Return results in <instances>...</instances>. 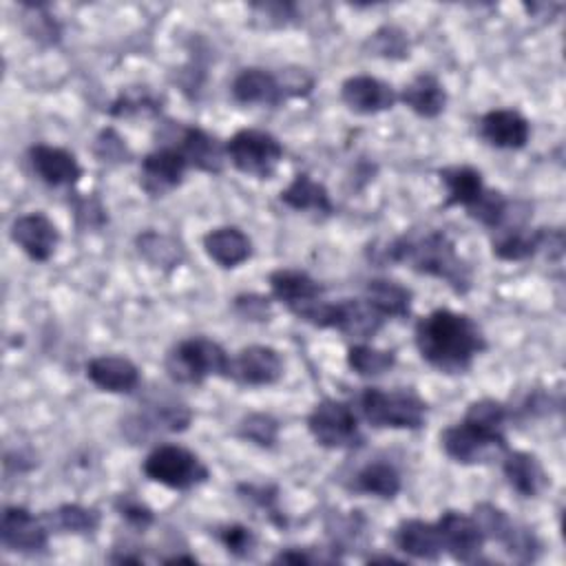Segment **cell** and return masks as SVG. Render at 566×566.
<instances>
[{"label": "cell", "mask_w": 566, "mask_h": 566, "mask_svg": "<svg viewBox=\"0 0 566 566\" xmlns=\"http://www.w3.org/2000/svg\"><path fill=\"white\" fill-rule=\"evenodd\" d=\"M347 367L363 378H378L394 369L396 365V352L394 349H380L371 343H352L347 347Z\"/></svg>", "instance_id": "cell-34"}, {"label": "cell", "mask_w": 566, "mask_h": 566, "mask_svg": "<svg viewBox=\"0 0 566 566\" xmlns=\"http://www.w3.org/2000/svg\"><path fill=\"white\" fill-rule=\"evenodd\" d=\"M413 343L420 358L440 374H467L473 360L489 349L478 321L449 307L420 316L413 325Z\"/></svg>", "instance_id": "cell-1"}, {"label": "cell", "mask_w": 566, "mask_h": 566, "mask_svg": "<svg viewBox=\"0 0 566 566\" xmlns=\"http://www.w3.org/2000/svg\"><path fill=\"white\" fill-rule=\"evenodd\" d=\"M46 528L51 533H66V535H91L99 528L102 513L95 506H84L77 502H66L55 509L40 513Z\"/></svg>", "instance_id": "cell-32"}, {"label": "cell", "mask_w": 566, "mask_h": 566, "mask_svg": "<svg viewBox=\"0 0 566 566\" xmlns=\"http://www.w3.org/2000/svg\"><path fill=\"white\" fill-rule=\"evenodd\" d=\"M252 18H259L265 27H287L298 20V9L292 2H252Z\"/></svg>", "instance_id": "cell-45"}, {"label": "cell", "mask_w": 566, "mask_h": 566, "mask_svg": "<svg viewBox=\"0 0 566 566\" xmlns=\"http://www.w3.org/2000/svg\"><path fill=\"white\" fill-rule=\"evenodd\" d=\"M20 7L24 11V31L29 33V38H33V40H38L40 44H46V46L60 42V38H62L60 22L46 9V4H42V2H22Z\"/></svg>", "instance_id": "cell-38"}, {"label": "cell", "mask_w": 566, "mask_h": 566, "mask_svg": "<svg viewBox=\"0 0 566 566\" xmlns=\"http://www.w3.org/2000/svg\"><path fill=\"white\" fill-rule=\"evenodd\" d=\"M91 150H93L95 159L106 166H119V164H128L133 159V150L128 148L126 139L113 126H106L95 135Z\"/></svg>", "instance_id": "cell-42"}, {"label": "cell", "mask_w": 566, "mask_h": 566, "mask_svg": "<svg viewBox=\"0 0 566 566\" xmlns=\"http://www.w3.org/2000/svg\"><path fill=\"white\" fill-rule=\"evenodd\" d=\"M440 449L449 460L462 467H473L502 458L509 442L506 433L489 431L462 418L460 422H453L440 431Z\"/></svg>", "instance_id": "cell-8"}, {"label": "cell", "mask_w": 566, "mask_h": 566, "mask_svg": "<svg viewBox=\"0 0 566 566\" xmlns=\"http://www.w3.org/2000/svg\"><path fill=\"white\" fill-rule=\"evenodd\" d=\"M394 546L402 555L420 562H438L444 553L436 522L420 517H407L398 522L394 528Z\"/></svg>", "instance_id": "cell-25"}, {"label": "cell", "mask_w": 566, "mask_h": 566, "mask_svg": "<svg viewBox=\"0 0 566 566\" xmlns=\"http://www.w3.org/2000/svg\"><path fill=\"white\" fill-rule=\"evenodd\" d=\"M214 539L223 546V551L237 559H245L254 553L256 548V533L241 524V522H230L221 524L214 528Z\"/></svg>", "instance_id": "cell-41"}, {"label": "cell", "mask_w": 566, "mask_h": 566, "mask_svg": "<svg viewBox=\"0 0 566 566\" xmlns=\"http://www.w3.org/2000/svg\"><path fill=\"white\" fill-rule=\"evenodd\" d=\"M268 285H270V296L281 305H285L290 314L325 296V287L312 274L298 268L272 270L268 274Z\"/></svg>", "instance_id": "cell-20"}, {"label": "cell", "mask_w": 566, "mask_h": 566, "mask_svg": "<svg viewBox=\"0 0 566 566\" xmlns=\"http://www.w3.org/2000/svg\"><path fill=\"white\" fill-rule=\"evenodd\" d=\"M369 305H374L387 321L389 318H409L411 316V303H413V292L394 281V279H385V276H376L369 279L365 283V296H363Z\"/></svg>", "instance_id": "cell-31"}, {"label": "cell", "mask_w": 566, "mask_h": 566, "mask_svg": "<svg viewBox=\"0 0 566 566\" xmlns=\"http://www.w3.org/2000/svg\"><path fill=\"white\" fill-rule=\"evenodd\" d=\"M347 489L378 500H394L402 491V475L389 460H369L352 475Z\"/></svg>", "instance_id": "cell-29"}, {"label": "cell", "mask_w": 566, "mask_h": 566, "mask_svg": "<svg viewBox=\"0 0 566 566\" xmlns=\"http://www.w3.org/2000/svg\"><path fill=\"white\" fill-rule=\"evenodd\" d=\"M438 179L444 186V199L440 203L442 210L449 208H464L469 210L478 199L484 195V177L475 166L469 164H453L438 168Z\"/></svg>", "instance_id": "cell-26"}, {"label": "cell", "mask_w": 566, "mask_h": 566, "mask_svg": "<svg viewBox=\"0 0 566 566\" xmlns=\"http://www.w3.org/2000/svg\"><path fill=\"white\" fill-rule=\"evenodd\" d=\"M387 323V318L365 298L332 301L327 329H336L356 343H369Z\"/></svg>", "instance_id": "cell-18"}, {"label": "cell", "mask_w": 566, "mask_h": 566, "mask_svg": "<svg viewBox=\"0 0 566 566\" xmlns=\"http://www.w3.org/2000/svg\"><path fill=\"white\" fill-rule=\"evenodd\" d=\"M9 237L18 245V250L35 263H46L55 254L62 239L53 219L42 210L15 217L11 221Z\"/></svg>", "instance_id": "cell-14"}, {"label": "cell", "mask_w": 566, "mask_h": 566, "mask_svg": "<svg viewBox=\"0 0 566 566\" xmlns=\"http://www.w3.org/2000/svg\"><path fill=\"white\" fill-rule=\"evenodd\" d=\"M367 564H402V559L391 557V555H371V557H367Z\"/></svg>", "instance_id": "cell-48"}, {"label": "cell", "mask_w": 566, "mask_h": 566, "mask_svg": "<svg viewBox=\"0 0 566 566\" xmlns=\"http://www.w3.org/2000/svg\"><path fill=\"white\" fill-rule=\"evenodd\" d=\"M462 418L473 422V424H480V427H484L489 431L504 433L506 422L511 420V409L502 400L478 398V400L467 405V411H464Z\"/></svg>", "instance_id": "cell-39"}, {"label": "cell", "mask_w": 566, "mask_h": 566, "mask_svg": "<svg viewBox=\"0 0 566 566\" xmlns=\"http://www.w3.org/2000/svg\"><path fill=\"white\" fill-rule=\"evenodd\" d=\"M166 376L177 385H201L208 378H230V354L208 336L177 340L164 358Z\"/></svg>", "instance_id": "cell-4"}, {"label": "cell", "mask_w": 566, "mask_h": 566, "mask_svg": "<svg viewBox=\"0 0 566 566\" xmlns=\"http://www.w3.org/2000/svg\"><path fill=\"white\" fill-rule=\"evenodd\" d=\"M142 473L172 491H190L210 480L206 462L192 449L172 442L153 447L142 462Z\"/></svg>", "instance_id": "cell-5"}, {"label": "cell", "mask_w": 566, "mask_h": 566, "mask_svg": "<svg viewBox=\"0 0 566 566\" xmlns=\"http://www.w3.org/2000/svg\"><path fill=\"white\" fill-rule=\"evenodd\" d=\"M340 102L356 115H378L396 106L398 91L376 75L358 73L343 80Z\"/></svg>", "instance_id": "cell-17"}, {"label": "cell", "mask_w": 566, "mask_h": 566, "mask_svg": "<svg viewBox=\"0 0 566 566\" xmlns=\"http://www.w3.org/2000/svg\"><path fill=\"white\" fill-rule=\"evenodd\" d=\"M84 371L86 378L106 394H133L142 382L139 367L130 358L117 354H102L91 358Z\"/></svg>", "instance_id": "cell-23"}, {"label": "cell", "mask_w": 566, "mask_h": 566, "mask_svg": "<svg viewBox=\"0 0 566 566\" xmlns=\"http://www.w3.org/2000/svg\"><path fill=\"white\" fill-rule=\"evenodd\" d=\"M436 526L440 533L442 551L447 555H451L455 562H462V564H473L480 559L486 537L471 513L447 509L438 515Z\"/></svg>", "instance_id": "cell-11"}, {"label": "cell", "mask_w": 566, "mask_h": 566, "mask_svg": "<svg viewBox=\"0 0 566 566\" xmlns=\"http://www.w3.org/2000/svg\"><path fill=\"white\" fill-rule=\"evenodd\" d=\"M177 148L190 168L208 172V175H219L226 164V148L223 142H219L217 135L208 133L201 126H181L179 137L175 139Z\"/></svg>", "instance_id": "cell-22"}, {"label": "cell", "mask_w": 566, "mask_h": 566, "mask_svg": "<svg viewBox=\"0 0 566 566\" xmlns=\"http://www.w3.org/2000/svg\"><path fill=\"white\" fill-rule=\"evenodd\" d=\"M223 148L232 168L252 179H272L285 155L281 142L261 128H239Z\"/></svg>", "instance_id": "cell-7"}, {"label": "cell", "mask_w": 566, "mask_h": 566, "mask_svg": "<svg viewBox=\"0 0 566 566\" xmlns=\"http://www.w3.org/2000/svg\"><path fill=\"white\" fill-rule=\"evenodd\" d=\"M305 424L314 442L329 451H349L365 442L356 409L338 398L318 400L310 409Z\"/></svg>", "instance_id": "cell-6"}, {"label": "cell", "mask_w": 566, "mask_h": 566, "mask_svg": "<svg viewBox=\"0 0 566 566\" xmlns=\"http://www.w3.org/2000/svg\"><path fill=\"white\" fill-rule=\"evenodd\" d=\"M274 564H294V566H310L316 562H334L329 555H321L310 551L307 546H287L285 551H279L272 557Z\"/></svg>", "instance_id": "cell-47"}, {"label": "cell", "mask_w": 566, "mask_h": 566, "mask_svg": "<svg viewBox=\"0 0 566 566\" xmlns=\"http://www.w3.org/2000/svg\"><path fill=\"white\" fill-rule=\"evenodd\" d=\"M500 460H502V475H504L506 484L520 497H526V500L539 497L546 491V486L551 484L542 460L531 451L506 449Z\"/></svg>", "instance_id": "cell-21"}, {"label": "cell", "mask_w": 566, "mask_h": 566, "mask_svg": "<svg viewBox=\"0 0 566 566\" xmlns=\"http://www.w3.org/2000/svg\"><path fill=\"white\" fill-rule=\"evenodd\" d=\"M135 245H137L139 256L161 272H172L186 259L184 245L175 237L157 232V230L139 232L135 239Z\"/></svg>", "instance_id": "cell-33"}, {"label": "cell", "mask_w": 566, "mask_h": 566, "mask_svg": "<svg viewBox=\"0 0 566 566\" xmlns=\"http://www.w3.org/2000/svg\"><path fill=\"white\" fill-rule=\"evenodd\" d=\"M478 137L495 150H522L531 139V122L517 108H491L478 119Z\"/></svg>", "instance_id": "cell-16"}, {"label": "cell", "mask_w": 566, "mask_h": 566, "mask_svg": "<svg viewBox=\"0 0 566 566\" xmlns=\"http://www.w3.org/2000/svg\"><path fill=\"white\" fill-rule=\"evenodd\" d=\"M272 296L256 294V292H243L232 298V310L237 316L250 323H265L272 316Z\"/></svg>", "instance_id": "cell-44"}, {"label": "cell", "mask_w": 566, "mask_h": 566, "mask_svg": "<svg viewBox=\"0 0 566 566\" xmlns=\"http://www.w3.org/2000/svg\"><path fill=\"white\" fill-rule=\"evenodd\" d=\"M75 219H77L80 228H99L108 221L104 206L93 195L75 201Z\"/></svg>", "instance_id": "cell-46"}, {"label": "cell", "mask_w": 566, "mask_h": 566, "mask_svg": "<svg viewBox=\"0 0 566 566\" xmlns=\"http://www.w3.org/2000/svg\"><path fill=\"white\" fill-rule=\"evenodd\" d=\"M380 261L400 263L420 276H431L464 296L473 287V268L458 252L447 230L433 228L420 234H400L380 248Z\"/></svg>", "instance_id": "cell-2"}, {"label": "cell", "mask_w": 566, "mask_h": 566, "mask_svg": "<svg viewBox=\"0 0 566 566\" xmlns=\"http://www.w3.org/2000/svg\"><path fill=\"white\" fill-rule=\"evenodd\" d=\"M49 535L42 515L31 513L22 504H9L0 517V542L4 551L18 555H40L49 548Z\"/></svg>", "instance_id": "cell-10"}, {"label": "cell", "mask_w": 566, "mask_h": 566, "mask_svg": "<svg viewBox=\"0 0 566 566\" xmlns=\"http://www.w3.org/2000/svg\"><path fill=\"white\" fill-rule=\"evenodd\" d=\"M279 201L294 212L314 214L316 219H327L334 214V201L329 190L310 172H296L292 181L279 192Z\"/></svg>", "instance_id": "cell-24"}, {"label": "cell", "mask_w": 566, "mask_h": 566, "mask_svg": "<svg viewBox=\"0 0 566 566\" xmlns=\"http://www.w3.org/2000/svg\"><path fill=\"white\" fill-rule=\"evenodd\" d=\"M365 49L369 55L382 57V60H407L411 51V42L405 29L396 24H382L374 33H369Z\"/></svg>", "instance_id": "cell-36"}, {"label": "cell", "mask_w": 566, "mask_h": 566, "mask_svg": "<svg viewBox=\"0 0 566 566\" xmlns=\"http://www.w3.org/2000/svg\"><path fill=\"white\" fill-rule=\"evenodd\" d=\"M354 409L369 427L394 431H418L424 427L429 413L427 400L411 387H363Z\"/></svg>", "instance_id": "cell-3"}, {"label": "cell", "mask_w": 566, "mask_h": 566, "mask_svg": "<svg viewBox=\"0 0 566 566\" xmlns=\"http://www.w3.org/2000/svg\"><path fill=\"white\" fill-rule=\"evenodd\" d=\"M27 159L33 175L49 188H73L84 175L77 157L62 146L33 144L27 150Z\"/></svg>", "instance_id": "cell-15"}, {"label": "cell", "mask_w": 566, "mask_h": 566, "mask_svg": "<svg viewBox=\"0 0 566 566\" xmlns=\"http://www.w3.org/2000/svg\"><path fill=\"white\" fill-rule=\"evenodd\" d=\"M188 168L186 157L177 148H155L139 161V188L153 199L166 197L184 184Z\"/></svg>", "instance_id": "cell-13"}, {"label": "cell", "mask_w": 566, "mask_h": 566, "mask_svg": "<svg viewBox=\"0 0 566 566\" xmlns=\"http://www.w3.org/2000/svg\"><path fill=\"white\" fill-rule=\"evenodd\" d=\"M237 493L241 500L254 504L259 511H263V515H268V520L283 528L287 522H285V515L281 513L279 509V489L276 486H270V484H237Z\"/></svg>", "instance_id": "cell-40"}, {"label": "cell", "mask_w": 566, "mask_h": 566, "mask_svg": "<svg viewBox=\"0 0 566 566\" xmlns=\"http://www.w3.org/2000/svg\"><path fill=\"white\" fill-rule=\"evenodd\" d=\"M230 95L241 106L276 108L287 99L281 77L261 66L241 69L230 82Z\"/></svg>", "instance_id": "cell-19"}, {"label": "cell", "mask_w": 566, "mask_h": 566, "mask_svg": "<svg viewBox=\"0 0 566 566\" xmlns=\"http://www.w3.org/2000/svg\"><path fill=\"white\" fill-rule=\"evenodd\" d=\"M281 422L265 411H252L237 422V436L261 449H272L279 442Z\"/></svg>", "instance_id": "cell-37"}, {"label": "cell", "mask_w": 566, "mask_h": 566, "mask_svg": "<svg viewBox=\"0 0 566 566\" xmlns=\"http://www.w3.org/2000/svg\"><path fill=\"white\" fill-rule=\"evenodd\" d=\"M398 102L422 119H436L444 113L449 95L444 84L433 73L422 71L402 86Z\"/></svg>", "instance_id": "cell-28"}, {"label": "cell", "mask_w": 566, "mask_h": 566, "mask_svg": "<svg viewBox=\"0 0 566 566\" xmlns=\"http://www.w3.org/2000/svg\"><path fill=\"white\" fill-rule=\"evenodd\" d=\"M203 252L223 270L243 265L252 256V239L237 226H217L201 237Z\"/></svg>", "instance_id": "cell-27"}, {"label": "cell", "mask_w": 566, "mask_h": 566, "mask_svg": "<svg viewBox=\"0 0 566 566\" xmlns=\"http://www.w3.org/2000/svg\"><path fill=\"white\" fill-rule=\"evenodd\" d=\"M471 515L480 524L484 537L500 544L515 562L528 564L537 559L542 551L537 535L528 526L515 522L504 509L491 502H480L473 506Z\"/></svg>", "instance_id": "cell-9"}, {"label": "cell", "mask_w": 566, "mask_h": 566, "mask_svg": "<svg viewBox=\"0 0 566 566\" xmlns=\"http://www.w3.org/2000/svg\"><path fill=\"white\" fill-rule=\"evenodd\" d=\"M164 99L153 93L148 86H128L117 93V97L108 104L111 117H150L161 113Z\"/></svg>", "instance_id": "cell-35"}, {"label": "cell", "mask_w": 566, "mask_h": 566, "mask_svg": "<svg viewBox=\"0 0 566 566\" xmlns=\"http://www.w3.org/2000/svg\"><path fill=\"white\" fill-rule=\"evenodd\" d=\"M113 509L137 533H144L155 524V511L133 493H119L113 500Z\"/></svg>", "instance_id": "cell-43"}, {"label": "cell", "mask_w": 566, "mask_h": 566, "mask_svg": "<svg viewBox=\"0 0 566 566\" xmlns=\"http://www.w3.org/2000/svg\"><path fill=\"white\" fill-rule=\"evenodd\" d=\"M285 374V363L272 345H245L230 356V378L241 387H270Z\"/></svg>", "instance_id": "cell-12"}, {"label": "cell", "mask_w": 566, "mask_h": 566, "mask_svg": "<svg viewBox=\"0 0 566 566\" xmlns=\"http://www.w3.org/2000/svg\"><path fill=\"white\" fill-rule=\"evenodd\" d=\"M192 422V411L186 405H157L155 409H150L148 413H139L135 416L128 424H126V436L133 442L146 440L153 433H179L186 431Z\"/></svg>", "instance_id": "cell-30"}]
</instances>
